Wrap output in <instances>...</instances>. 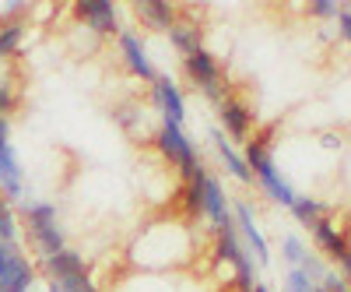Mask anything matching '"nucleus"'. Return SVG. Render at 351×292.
I'll use <instances>...</instances> for the list:
<instances>
[{
  "instance_id": "24",
  "label": "nucleus",
  "mask_w": 351,
  "mask_h": 292,
  "mask_svg": "<svg viewBox=\"0 0 351 292\" xmlns=\"http://www.w3.org/2000/svg\"><path fill=\"white\" fill-rule=\"evenodd\" d=\"M14 109H18V92L11 89V81H0V120H8Z\"/></svg>"
},
{
  "instance_id": "10",
  "label": "nucleus",
  "mask_w": 351,
  "mask_h": 292,
  "mask_svg": "<svg viewBox=\"0 0 351 292\" xmlns=\"http://www.w3.org/2000/svg\"><path fill=\"white\" fill-rule=\"evenodd\" d=\"M120 56L123 64L134 78L141 81H155V67H152V56H148V46H144V39L134 32V28H120Z\"/></svg>"
},
{
  "instance_id": "18",
  "label": "nucleus",
  "mask_w": 351,
  "mask_h": 292,
  "mask_svg": "<svg viewBox=\"0 0 351 292\" xmlns=\"http://www.w3.org/2000/svg\"><path fill=\"white\" fill-rule=\"evenodd\" d=\"M25 25L28 21H0V60L18 56V49L25 43Z\"/></svg>"
},
{
  "instance_id": "19",
  "label": "nucleus",
  "mask_w": 351,
  "mask_h": 292,
  "mask_svg": "<svg viewBox=\"0 0 351 292\" xmlns=\"http://www.w3.org/2000/svg\"><path fill=\"white\" fill-rule=\"evenodd\" d=\"M21 229H18V215L11 208V201L0 197V247H18Z\"/></svg>"
},
{
  "instance_id": "15",
  "label": "nucleus",
  "mask_w": 351,
  "mask_h": 292,
  "mask_svg": "<svg viewBox=\"0 0 351 292\" xmlns=\"http://www.w3.org/2000/svg\"><path fill=\"white\" fill-rule=\"evenodd\" d=\"M134 11L148 28H155V32H169V28L180 21V8L165 4V0H141V4H134Z\"/></svg>"
},
{
  "instance_id": "2",
  "label": "nucleus",
  "mask_w": 351,
  "mask_h": 292,
  "mask_svg": "<svg viewBox=\"0 0 351 292\" xmlns=\"http://www.w3.org/2000/svg\"><path fill=\"white\" fill-rule=\"evenodd\" d=\"M155 148H158V155L169 166H176V172L183 177V183H193V180H200L204 172H208V169H204V162H200V155H197V144L186 137V131L180 124L162 120L158 124V134H155Z\"/></svg>"
},
{
  "instance_id": "21",
  "label": "nucleus",
  "mask_w": 351,
  "mask_h": 292,
  "mask_svg": "<svg viewBox=\"0 0 351 292\" xmlns=\"http://www.w3.org/2000/svg\"><path fill=\"white\" fill-rule=\"evenodd\" d=\"M291 212H295V218L302 222V225H316L319 218H324V204L319 201H313V197H295V204H291Z\"/></svg>"
},
{
  "instance_id": "1",
  "label": "nucleus",
  "mask_w": 351,
  "mask_h": 292,
  "mask_svg": "<svg viewBox=\"0 0 351 292\" xmlns=\"http://www.w3.org/2000/svg\"><path fill=\"white\" fill-rule=\"evenodd\" d=\"M21 218H25L28 243H32V250L43 260L53 257V254H60V250H67V236H64L56 204H49V201H21Z\"/></svg>"
},
{
  "instance_id": "7",
  "label": "nucleus",
  "mask_w": 351,
  "mask_h": 292,
  "mask_svg": "<svg viewBox=\"0 0 351 292\" xmlns=\"http://www.w3.org/2000/svg\"><path fill=\"white\" fill-rule=\"evenodd\" d=\"M152 102H155L158 120H169V124L183 127V120H186V99L180 92V85H176L169 74H155V81H152Z\"/></svg>"
},
{
  "instance_id": "3",
  "label": "nucleus",
  "mask_w": 351,
  "mask_h": 292,
  "mask_svg": "<svg viewBox=\"0 0 351 292\" xmlns=\"http://www.w3.org/2000/svg\"><path fill=\"white\" fill-rule=\"evenodd\" d=\"M243 159H246V166H250V172H253V180L260 183V190L267 194L271 201H278V204H295V190H291V183L278 172V166H274V155H271V148L263 141H246V152H243Z\"/></svg>"
},
{
  "instance_id": "4",
  "label": "nucleus",
  "mask_w": 351,
  "mask_h": 292,
  "mask_svg": "<svg viewBox=\"0 0 351 292\" xmlns=\"http://www.w3.org/2000/svg\"><path fill=\"white\" fill-rule=\"evenodd\" d=\"M43 271L49 278V285H60L64 292H99L92 275H88V265H84V257L77 250H60V254H53L43 260Z\"/></svg>"
},
{
  "instance_id": "28",
  "label": "nucleus",
  "mask_w": 351,
  "mask_h": 292,
  "mask_svg": "<svg viewBox=\"0 0 351 292\" xmlns=\"http://www.w3.org/2000/svg\"><path fill=\"white\" fill-rule=\"evenodd\" d=\"M253 292H271V289H267V285H256V289H253Z\"/></svg>"
},
{
  "instance_id": "14",
  "label": "nucleus",
  "mask_w": 351,
  "mask_h": 292,
  "mask_svg": "<svg viewBox=\"0 0 351 292\" xmlns=\"http://www.w3.org/2000/svg\"><path fill=\"white\" fill-rule=\"evenodd\" d=\"M211 144H215V152H218V159H221V166H225L228 177H236L239 183H253V172H250L243 152H236V144L225 141L221 131H211Z\"/></svg>"
},
{
  "instance_id": "6",
  "label": "nucleus",
  "mask_w": 351,
  "mask_h": 292,
  "mask_svg": "<svg viewBox=\"0 0 351 292\" xmlns=\"http://www.w3.org/2000/svg\"><path fill=\"white\" fill-rule=\"evenodd\" d=\"M0 197L4 201H25V169L14 155L8 120H0Z\"/></svg>"
},
{
  "instance_id": "23",
  "label": "nucleus",
  "mask_w": 351,
  "mask_h": 292,
  "mask_svg": "<svg viewBox=\"0 0 351 292\" xmlns=\"http://www.w3.org/2000/svg\"><path fill=\"white\" fill-rule=\"evenodd\" d=\"M285 292H316V278L306 268H291L285 275Z\"/></svg>"
},
{
  "instance_id": "11",
  "label": "nucleus",
  "mask_w": 351,
  "mask_h": 292,
  "mask_svg": "<svg viewBox=\"0 0 351 292\" xmlns=\"http://www.w3.org/2000/svg\"><path fill=\"white\" fill-rule=\"evenodd\" d=\"M32 282H36V265L21 254V247H14L0 265V292H28Z\"/></svg>"
},
{
  "instance_id": "9",
  "label": "nucleus",
  "mask_w": 351,
  "mask_h": 292,
  "mask_svg": "<svg viewBox=\"0 0 351 292\" xmlns=\"http://www.w3.org/2000/svg\"><path fill=\"white\" fill-rule=\"evenodd\" d=\"M232 218H236V232H239V240L243 247L250 250V257L256 260V265H267L271 260V250H267V240H263V232L256 229V215L246 201H239L236 208H232Z\"/></svg>"
},
{
  "instance_id": "16",
  "label": "nucleus",
  "mask_w": 351,
  "mask_h": 292,
  "mask_svg": "<svg viewBox=\"0 0 351 292\" xmlns=\"http://www.w3.org/2000/svg\"><path fill=\"white\" fill-rule=\"evenodd\" d=\"M313 236H316V247L324 250L327 257H334V260H344V257L351 254L348 240L337 232V225H334V222H327V218H319V222L313 225Z\"/></svg>"
},
{
  "instance_id": "8",
  "label": "nucleus",
  "mask_w": 351,
  "mask_h": 292,
  "mask_svg": "<svg viewBox=\"0 0 351 292\" xmlns=\"http://www.w3.org/2000/svg\"><path fill=\"white\" fill-rule=\"evenodd\" d=\"M74 14L81 18V28H88L92 36L120 32V8L109 0H81V4H74Z\"/></svg>"
},
{
  "instance_id": "17",
  "label": "nucleus",
  "mask_w": 351,
  "mask_h": 292,
  "mask_svg": "<svg viewBox=\"0 0 351 292\" xmlns=\"http://www.w3.org/2000/svg\"><path fill=\"white\" fill-rule=\"evenodd\" d=\"M169 43L176 46V53H180V56H190V53L204 49V36H200V28L193 21H176L169 28Z\"/></svg>"
},
{
  "instance_id": "12",
  "label": "nucleus",
  "mask_w": 351,
  "mask_h": 292,
  "mask_svg": "<svg viewBox=\"0 0 351 292\" xmlns=\"http://www.w3.org/2000/svg\"><path fill=\"white\" fill-rule=\"evenodd\" d=\"M200 194H204V215H208L211 229H221L232 222V208H228V197H225V187L215 172H204L200 177Z\"/></svg>"
},
{
  "instance_id": "29",
  "label": "nucleus",
  "mask_w": 351,
  "mask_h": 292,
  "mask_svg": "<svg viewBox=\"0 0 351 292\" xmlns=\"http://www.w3.org/2000/svg\"><path fill=\"white\" fill-rule=\"evenodd\" d=\"M49 292H64V289H60V285H49Z\"/></svg>"
},
{
  "instance_id": "30",
  "label": "nucleus",
  "mask_w": 351,
  "mask_h": 292,
  "mask_svg": "<svg viewBox=\"0 0 351 292\" xmlns=\"http://www.w3.org/2000/svg\"><path fill=\"white\" fill-rule=\"evenodd\" d=\"M316 292H324V289H319V285H316Z\"/></svg>"
},
{
  "instance_id": "5",
  "label": "nucleus",
  "mask_w": 351,
  "mask_h": 292,
  "mask_svg": "<svg viewBox=\"0 0 351 292\" xmlns=\"http://www.w3.org/2000/svg\"><path fill=\"white\" fill-rule=\"evenodd\" d=\"M183 74H186V81L193 85V89H200L211 102L225 99V92H221V67H218L211 49H197V53L183 56Z\"/></svg>"
},
{
  "instance_id": "26",
  "label": "nucleus",
  "mask_w": 351,
  "mask_h": 292,
  "mask_svg": "<svg viewBox=\"0 0 351 292\" xmlns=\"http://www.w3.org/2000/svg\"><path fill=\"white\" fill-rule=\"evenodd\" d=\"M337 25H341V36L351 43V11H341L337 14Z\"/></svg>"
},
{
  "instance_id": "13",
  "label": "nucleus",
  "mask_w": 351,
  "mask_h": 292,
  "mask_svg": "<svg viewBox=\"0 0 351 292\" xmlns=\"http://www.w3.org/2000/svg\"><path fill=\"white\" fill-rule=\"evenodd\" d=\"M218 120L221 127L228 131L232 141H250V131H253V113L239 102V99H221L218 102Z\"/></svg>"
},
{
  "instance_id": "27",
  "label": "nucleus",
  "mask_w": 351,
  "mask_h": 292,
  "mask_svg": "<svg viewBox=\"0 0 351 292\" xmlns=\"http://www.w3.org/2000/svg\"><path fill=\"white\" fill-rule=\"evenodd\" d=\"M341 268H344V278H348V285H351V254L341 260Z\"/></svg>"
},
{
  "instance_id": "20",
  "label": "nucleus",
  "mask_w": 351,
  "mask_h": 292,
  "mask_svg": "<svg viewBox=\"0 0 351 292\" xmlns=\"http://www.w3.org/2000/svg\"><path fill=\"white\" fill-rule=\"evenodd\" d=\"M180 204H183V218H186V222H193V218H200V215H204L200 180H193V183H183V187H180Z\"/></svg>"
},
{
  "instance_id": "25",
  "label": "nucleus",
  "mask_w": 351,
  "mask_h": 292,
  "mask_svg": "<svg viewBox=\"0 0 351 292\" xmlns=\"http://www.w3.org/2000/svg\"><path fill=\"white\" fill-rule=\"evenodd\" d=\"M313 14H319V18H334V14H341V8H337V4H313Z\"/></svg>"
},
{
  "instance_id": "22",
  "label": "nucleus",
  "mask_w": 351,
  "mask_h": 292,
  "mask_svg": "<svg viewBox=\"0 0 351 292\" xmlns=\"http://www.w3.org/2000/svg\"><path fill=\"white\" fill-rule=\"evenodd\" d=\"M285 250V260H288V265L291 268H306V260H309V247L299 240V236H285V243H281Z\"/></svg>"
}]
</instances>
